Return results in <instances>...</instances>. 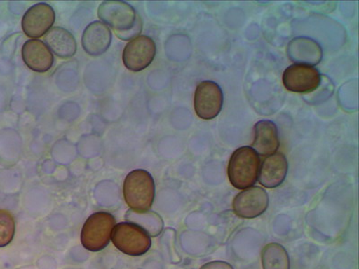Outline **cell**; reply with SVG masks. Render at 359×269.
<instances>
[{
    "label": "cell",
    "mask_w": 359,
    "mask_h": 269,
    "mask_svg": "<svg viewBox=\"0 0 359 269\" xmlns=\"http://www.w3.org/2000/svg\"><path fill=\"white\" fill-rule=\"evenodd\" d=\"M48 48L62 59L75 55L78 44L70 32L62 27H53L44 36Z\"/></svg>",
    "instance_id": "obj_16"
},
{
    "label": "cell",
    "mask_w": 359,
    "mask_h": 269,
    "mask_svg": "<svg viewBox=\"0 0 359 269\" xmlns=\"http://www.w3.org/2000/svg\"><path fill=\"white\" fill-rule=\"evenodd\" d=\"M200 269H235L232 265L227 263L226 261H211L202 265Z\"/></svg>",
    "instance_id": "obj_19"
},
{
    "label": "cell",
    "mask_w": 359,
    "mask_h": 269,
    "mask_svg": "<svg viewBox=\"0 0 359 269\" xmlns=\"http://www.w3.org/2000/svg\"><path fill=\"white\" fill-rule=\"evenodd\" d=\"M288 172L287 157L275 153L266 157L259 166V181L264 187L274 188L283 184Z\"/></svg>",
    "instance_id": "obj_11"
},
{
    "label": "cell",
    "mask_w": 359,
    "mask_h": 269,
    "mask_svg": "<svg viewBox=\"0 0 359 269\" xmlns=\"http://www.w3.org/2000/svg\"><path fill=\"white\" fill-rule=\"evenodd\" d=\"M15 232L14 216L8 211L0 209V248L11 244L14 239Z\"/></svg>",
    "instance_id": "obj_18"
},
{
    "label": "cell",
    "mask_w": 359,
    "mask_h": 269,
    "mask_svg": "<svg viewBox=\"0 0 359 269\" xmlns=\"http://www.w3.org/2000/svg\"><path fill=\"white\" fill-rule=\"evenodd\" d=\"M224 95L216 82L206 80L197 85L194 95V109L202 120H213L222 110Z\"/></svg>",
    "instance_id": "obj_6"
},
{
    "label": "cell",
    "mask_w": 359,
    "mask_h": 269,
    "mask_svg": "<svg viewBox=\"0 0 359 269\" xmlns=\"http://www.w3.org/2000/svg\"><path fill=\"white\" fill-rule=\"evenodd\" d=\"M98 18L123 41L133 40L142 31V22L133 6L123 1H104L99 6Z\"/></svg>",
    "instance_id": "obj_1"
},
{
    "label": "cell",
    "mask_w": 359,
    "mask_h": 269,
    "mask_svg": "<svg viewBox=\"0 0 359 269\" xmlns=\"http://www.w3.org/2000/svg\"><path fill=\"white\" fill-rule=\"evenodd\" d=\"M22 57L29 69L38 73L49 71L54 63L53 53L41 40L25 41L22 48Z\"/></svg>",
    "instance_id": "obj_12"
},
{
    "label": "cell",
    "mask_w": 359,
    "mask_h": 269,
    "mask_svg": "<svg viewBox=\"0 0 359 269\" xmlns=\"http://www.w3.org/2000/svg\"><path fill=\"white\" fill-rule=\"evenodd\" d=\"M156 185L152 175L145 170L130 172L124 179L125 202L135 214L149 212L155 200Z\"/></svg>",
    "instance_id": "obj_2"
},
{
    "label": "cell",
    "mask_w": 359,
    "mask_h": 269,
    "mask_svg": "<svg viewBox=\"0 0 359 269\" xmlns=\"http://www.w3.org/2000/svg\"><path fill=\"white\" fill-rule=\"evenodd\" d=\"M261 158L252 146H242L233 153L227 174L230 184L237 190L252 187L258 181Z\"/></svg>",
    "instance_id": "obj_3"
},
{
    "label": "cell",
    "mask_w": 359,
    "mask_h": 269,
    "mask_svg": "<svg viewBox=\"0 0 359 269\" xmlns=\"http://www.w3.org/2000/svg\"><path fill=\"white\" fill-rule=\"evenodd\" d=\"M111 43V32L108 25L100 21L89 24L82 35V46L91 56H101Z\"/></svg>",
    "instance_id": "obj_13"
},
{
    "label": "cell",
    "mask_w": 359,
    "mask_h": 269,
    "mask_svg": "<svg viewBox=\"0 0 359 269\" xmlns=\"http://www.w3.org/2000/svg\"><path fill=\"white\" fill-rule=\"evenodd\" d=\"M287 55L292 62L313 67L322 60L323 50L316 41L297 37L288 44Z\"/></svg>",
    "instance_id": "obj_14"
},
{
    "label": "cell",
    "mask_w": 359,
    "mask_h": 269,
    "mask_svg": "<svg viewBox=\"0 0 359 269\" xmlns=\"http://www.w3.org/2000/svg\"><path fill=\"white\" fill-rule=\"evenodd\" d=\"M252 149L259 156L273 155L280 147L277 126L271 120H261L255 124Z\"/></svg>",
    "instance_id": "obj_15"
},
{
    "label": "cell",
    "mask_w": 359,
    "mask_h": 269,
    "mask_svg": "<svg viewBox=\"0 0 359 269\" xmlns=\"http://www.w3.org/2000/svg\"><path fill=\"white\" fill-rule=\"evenodd\" d=\"M116 219L108 212L91 214L86 221L81 230V243L89 251L98 252L107 248L110 243L111 232Z\"/></svg>",
    "instance_id": "obj_5"
},
{
    "label": "cell",
    "mask_w": 359,
    "mask_h": 269,
    "mask_svg": "<svg viewBox=\"0 0 359 269\" xmlns=\"http://www.w3.org/2000/svg\"><path fill=\"white\" fill-rule=\"evenodd\" d=\"M282 81L288 91L304 94L318 88L322 76L319 70L314 67L294 64L285 70Z\"/></svg>",
    "instance_id": "obj_9"
},
{
    "label": "cell",
    "mask_w": 359,
    "mask_h": 269,
    "mask_svg": "<svg viewBox=\"0 0 359 269\" xmlns=\"http://www.w3.org/2000/svg\"><path fill=\"white\" fill-rule=\"evenodd\" d=\"M269 203L267 191L258 186H252L233 198V209L240 219H253L266 212Z\"/></svg>",
    "instance_id": "obj_8"
},
{
    "label": "cell",
    "mask_w": 359,
    "mask_h": 269,
    "mask_svg": "<svg viewBox=\"0 0 359 269\" xmlns=\"http://www.w3.org/2000/svg\"><path fill=\"white\" fill-rule=\"evenodd\" d=\"M111 240L118 251L133 257L146 254L152 245L147 230L139 224L129 222L115 224Z\"/></svg>",
    "instance_id": "obj_4"
},
{
    "label": "cell",
    "mask_w": 359,
    "mask_h": 269,
    "mask_svg": "<svg viewBox=\"0 0 359 269\" xmlns=\"http://www.w3.org/2000/svg\"><path fill=\"white\" fill-rule=\"evenodd\" d=\"M156 46L151 37L140 35L125 46L123 62L128 69L139 72L147 69L155 59Z\"/></svg>",
    "instance_id": "obj_7"
},
{
    "label": "cell",
    "mask_w": 359,
    "mask_h": 269,
    "mask_svg": "<svg viewBox=\"0 0 359 269\" xmlns=\"http://www.w3.org/2000/svg\"><path fill=\"white\" fill-rule=\"evenodd\" d=\"M264 269H290V259L286 249L278 243H269L262 251Z\"/></svg>",
    "instance_id": "obj_17"
},
{
    "label": "cell",
    "mask_w": 359,
    "mask_h": 269,
    "mask_svg": "<svg viewBox=\"0 0 359 269\" xmlns=\"http://www.w3.org/2000/svg\"><path fill=\"white\" fill-rule=\"evenodd\" d=\"M56 15L53 6L46 3H38L25 13L22 28L28 37L40 38L53 28Z\"/></svg>",
    "instance_id": "obj_10"
}]
</instances>
